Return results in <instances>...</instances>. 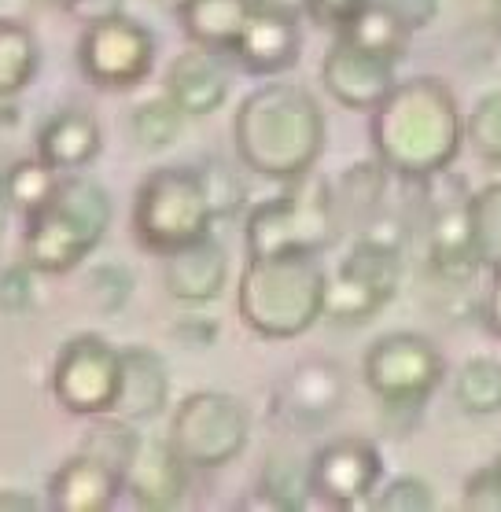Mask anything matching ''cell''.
<instances>
[{"label":"cell","mask_w":501,"mask_h":512,"mask_svg":"<svg viewBox=\"0 0 501 512\" xmlns=\"http://www.w3.org/2000/svg\"><path fill=\"white\" fill-rule=\"evenodd\" d=\"M373 152L395 177H428L454 166L465 144V115L450 85L435 74L398 82L380 107H373Z\"/></svg>","instance_id":"6da1fadb"},{"label":"cell","mask_w":501,"mask_h":512,"mask_svg":"<svg viewBox=\"0 0 501 512\" xmlns=\"http://www.w3.org/2000/svg\"><path fill=\"white\" fill-rule=\"evenodd\" d=\"M233 140L240 163L269 181L314 174L325 152L328 122L310 89L295 82H266L236 107Z\"/></svg>","instance_id":"7a4b0ae2"},{"label":"cell","mask_w":501,"mask_h":512,"mask_svg":"<svg viewBox=\"0 0 501 512\" xmlns=\"http://www.w3.org/2000/svg\"><path fill=\"white\" fill-rule=\"evenodd\" d=\"M328 269L321 251H269L247 255L236 310L262 339H295L325 317Z\"/></svg>","instance_id":"3957f363"},{"label":"cell","mask_w":501,"mask_h":512,"mask_svg":"<svg viewBox=\"0 0 501 512\" xmlns=\"http://www.w3.org/2000/svg\"><path fill=\"white\" fill-rule=\"evenodd\" d=\"M115 203L93 177L63 174L56 196L26 218V262L37 273H70L93 255L111 229Z\"/></svg>","instance_id":"277c9868"},{"label":"cell","mask_w":501,"mask_h":512,"mask_svg":"<svg viewBox=\"0 0 501 512\" xmlns=\"http://www.w3.org/2000/svg\"><path fill=\"white\" fill-rule=\"evenodd\" d=\"M343 225L336 214V199L328 181L295 177L288 192L277 199L258 203L247 214L244 244L247 255H269V251H321L336 244Z\"/></svg>","instance_id":"5b68a950"},{"label":"cell","mask_w":501,"mask_h":512,"mask_svg":"<svg viewBox=\"0 0 501 512\" xmlns=\"http://www.w3.org/2000/svg\"><path fill=\"white\" fill-rule=\"evenodd\" d=\"M214 210L196 166H159L140 181L133 199V233L152 255H170L210 233Z\"/></svg>","instance_id":"8992f818"},{"label":"cell","mask_w":501,"mask_h":512,"mask_svg":"<svg viewBox=\"0 0 501 512\" xmlns=\"http://www.w3.org/2000/svg\"><path fill=\"white\" fill-rule=\"evenodd\" d=\"M362 376L369 391L384 402V409L420 413L424 402L443 384L446 358L428 336L398 328V332L373 339V347L365 350Z\"/></svg>","instance_id":"52a82bcc"},{"label":"cell","mask_w":501,"mask_h":512,"mask_svg":"<svg viewBox=\"0 0 501 512\" xmlns=\"http://www.w3.org/2000/svg\"><path fill=\"white\" fill-rule=\"evenodd\" d=\"M166 439L188 468H225L247 450L251 413L236 395L192 391L177 402Z\"/></svg>","instance_id":"ba28073f"},{"label":"cell","mask_w":501,"mask_h":512,"mask_svg":"<svg viewBox=\"0 0 501 512\" xmlns=\"http://www.w3.org/2000/svg\"><path fill=\"white\" fill-rule=\"evenodd\" d=\"M122 380V350L104 336L82 332L63 343L52 365V395L74 417H104L115 409Z\"/></svg>","instance_id":"9c48e42d"},{"label":"cell","mask_w":501,"mask_h":512,"mask_svg":"<svg viewBox=\"0 0 501 512\" xmlns=\"http://www.w3.org/2000/svg\"><path fill=\"white\" fill-rule=\"evenodd\" d=\"M78 67L100 89H133L155 67L152 30L126 12L85 23L78 41Z\"/></svg>","instance_id":"30bf717a"},{"label":"cell","mask_w":501,"mask_h":512,"mask_svg":"<svg viewBox=\"0 0 501 512\" xmlns=\"http://www.w3.org/2000/svg\"><path fill=\"white\" fill-rule=\"evenodd\" d=\"M384 483V457L369 439H336L310 461L314 498L328 509H362Z\"/></svg>","instance_id":"8fae6325"},{"label":"cell","mask_w":501,"mask_h":512,"mask_svg":"<svg viewBox=\"0 0 501 512\" xmlns=\"http://www.w3.org/2000/svg\"><path fill=\"white\" fill-rule=\"evenodd\" d=\"M395 59L369 52L358 41L336 34V45L328 48L321 59V82L328 96L347 111H369L387 100V93L398 85Z\"/></svg>","instance_id":"7c38bea8"},{"label":"cell","mask_w":501,"mask_h":512,"mask_svg":"<svg viewBox=\"0 0 501 512\" xmlns=\"http://www.w3.org/2000/svg\"><path fill=\"white\" fill-rule=\"evenodd\" d=\"M347 402V376L336 361L306 358L280 380L273 395V417L288 428L321 431Z\"/></svg>","instance_id":"4fadbf2b"},{"label":"cell","mask_w":501,"mask_h":512,"mask_svg":"<svg viewBox=\"0 0 501 512\" xmlns=\"http://www.w3.org/2000/svg\"><path fill=\"white\" fill-rule=\"evenodd\" d=\"M236 63L255 74V78H277L284 70H292L303 56V30L299 15L284 8H266L255 4V12L247 19L244 34L233 48Z\"/></svg>","instance_id":"5bb4252c"},{"label":"cell","mask_w":501,"mask_h":512,"mask_svg":"<svg viewBox=\"0 0 501 512\" xmlns=\"http://www.w3.org/2000/svg\"><path fill=\"white\" fill-rule=\"evenodd\" d=\"M126 494L137 509H177L188 494V465L170 439L140 435L137 454L126 468Z\"/></svg>","instance_id":"9a60e30c"},{"label":"cell","mask_w":501,"mask_h":512,"mask_svg":"<svg viewBox=\"0 0 501 512\" xmlns=\"http://www.w3.org/2000/svg\"><path fill=\"white\" fill-rule=\"evenodd\" d=\"M122 494L126 476L89 450L63 461L48 483V505L56 512H107L115 509Z\"/></svg>","instance_id":"2e32d148"},{"label":"cell","mask_w":501,"mask_h":512,"mask_svg":"<svg viewBox=\"0 0 501 512\" xmlns=\"http://www.w3.org/2000/svg\"><path fill=\"white\" fill-rule=\"evenodd\" d=\"M163 284L177 303H214L229 284V251L210 233L199 236L192 244L163 255Z\"/></svg>","instance_id":"e0dca14e"},{"label":"cell","mask_w":501,"mask_h":512,"mask_svg":"<svg viewBox=\"0 0 501 512\" xmlns=\"http://www.w3.org/2000/svg\"><path fill=\"white\" fill-rule=\"evenodd\" d=\"M166 96L188 118L214 115L218 107H225V100H229V70L222 63V52L203 45H192L188 52H181L166 70Z\"/></svg>","instance_id":"ac0fdd59"},{"label":"cell","mask_w":501,"mask_h":512,"mask_svg":"<svg viewBox=\"0 0 501 512\" xmlns=\"http://www.w3.org/2000/svg\"><path fill=\"white\" fill-rule=\"evenodd\" d=\"M170 402V365L152 347H122V380H118L115 417L129 424L155 420Z\"/></svg>","instance_id":"d6986e66"},{"label":"cell","mask_w":501,"mask_h":512,"mask_svg":"<svg viewBox=\"0 0 501 512\" xmlns=\"http://www.w3.org/2000/svg\"><path fill=\"white\" fill-rule=\"evenodd\" d=\"M104 148V133L89 111L82 107H63L48 118L41 133H37V155L45 159L59 174H78L89 163H96V155Z\"/></svg>","instance_id":"ffe728a7"},{"label":"cell","mask_w":501,"mask_h":512,"mask_svg":"<svg viewBox=\"0 0 501 512\" xmlns=\"http://www.w3.org/2000/svg\"><path fill=\"white\" fill-rule=\"evenodd\" d=\"M177 26L192 45L233 52L247 19L255 12V0H177Z\"/></svg>","instance_id":"44dd1931"},{"label":"cell","mask_w":501,"mask_h":512,"mask_svg":"<svg viewBox=\"0 0 501 512\" xmlns=\"http://www.w3.org/2000/svg\"><path fill=\"white\" fill-rule=\"evenodd\" d=\"M387 181H391V170H387L380 159H376V163L350 166L347 174L332 185L339 225H343V229H347V225L365 229V225L373 222L387 203Z\"/></svg>","instance_id":"7402d4cb"},{"label":"cell","mask_w":501,"mask_h":512,"mask_svg":"<svg viewBox=\"0 0 501 512\" xmlns=\"http://www.w3.org/2000/svg\"><path fill=\"white\" fill-rule=\"evenodd\" d=\"M336 34L358 41V45L369 48V52H380V56L395 59V63L406 59L409 41H413V30H409L387 4H380V0H369L362 12L354 15L343 30H336Z\"/></svg>","instance_id":"603a6c76"},{"label":"cell","mask_w":501,"mask_h":512,"mask_svg":"<svg viewBox=\"0 0 501 512\" xmlns=\"http://www.w3.org/2000/svg\"><path fill=\"white\" fill-rule=\"evenodd\" d=\"M454 402L468 417H494L501 413V358L476 354L454 376Z\"/></svg>","instance_id":"cb8c5ba5"},{"label":"cell","mask_w":501,"mask_h":512,"mask_svg":"<svg viewBox=\"0 0 501 512\" xmlns=\"http://www.w3.org/2000/svg\"><path fill=\"white\" fill-rule=\"evenodd\" d=\"M37 78V37L26 23L0 19V100L19 96Z\"/></svg>","instance_id":"d4e9b609"},{"label":"cell","mask_w":501,"mask_h":512,"mask_svg":"<svg viewBox=\"0 0 501 512\" xmlns=\"http://www.w3.org/2000/svg\"><path fill=\"white\" fill-rule=\"evenodd\" d=\"M387 306V299L380 291H373L365 280L350 277L343 269L328 273V291H325V317L332 325H365L373 321L380 310Z\"/></svg>","instance_id":"484cf974"},{"label":"cell","mask_w":501,"mask_h":512,"mask_svg":"<svg viewBox=\"0 0 501 512\" xmlns=\"http://www.w3.org/2000/svg\"><path fill=\"white\" fill-rule=\"evenodd\" d=\"M59 177L63 174L52 170L41 155H37V159H19V163L8 166V174L0 181V192L12 203V210H19L23 218H30V214H37L48 199L56 196Z\"/></svg>","instance_id":"4316f807"},{"label":"cell","mask_w":501,"mask_h":512,"mask_svg":"<svg viewBox=\"0 0 501 512\" xmlns=\"http://www.w3.org/2000/svg\"><path fill=\"white\" fill-rule=\"evenodd\" d=\"M185 111L170 100V96H152V100H140L133 111H129V133L137 140V148L144 152H163V148H174L181 129H185Z\"/></svg>","instance_id":"83f0119b"},{"label":"cell","mask_w":501,"mask_h":512,"mask_svg":"<svg viewBox=\"0 0 501 512\" xmlns=\"http://www.w3.org/2000/svg\"><path fill=\"white\" fill-rule=\"evenodd\" d=\"M468 225H472V247L483 269H501V181L472 192Z\"/></svg>","instance_id":"f1b7e54d"},{"label":"cell","mask_w":501,"mask_h":512,"mask_svg":"<svg viewBox=\"0 0 501 512\" xmlns=\"http://www.w3.org/2000/svg\"><path fill=\"white\" fill-rule=\"evenodd\" d=\"M199 174V185L207 192V203L214 210V222H222V218H236L240 207L247 203V188H244V177L236 170L233 163H225V159H203L196 166Z\"/></svg>","instance_id":"f546056e"},{"label":"cell","mask_w":501,"mask_h":512,"mask_svg":"<svg viewBox=\"0 0 501 512\" xmlns=\"http://www.w3.org/2000/svg\"><path fill=\"white\" fill-rule=\"evenodd\" d=\"M93 420L96 424L89 428V435H85L82 450L104 457L107 465H115L118 472L126 476L129 461H133V454H137L140 431H133V424L115 417V413H104V417H93Z\"/></svg>","instance_id":"4dcf8cb0"},{"label":"cell","mask_w":501,"mask_h":512,"mask_svg":"<svg viewBox=\"0 0 501 512\" xmlns=\"http://www.w3.org/2000/svg\"><path fill=\"white\" fill-rule=\"evenodd\" d=\"M465 137L479 159L501 166V89L479 96L465 118Z\"/></svg>","instance_id":"1f68e13d"},{"label":"cell","mask_w":501,"mask_h":512,"mask_svg":"<svg viewBox=\"0 0 501 512\" xmlns=\"http://www.w3.org/2000/svg\"><path fill=\"white\" fill-rule=\"evenodd\" d=\"M262 487L269 494H277L284 501L288 512H299L314 501V487H310V468L299 472V465H292L288 457H273L266 465V476H262Z\"/></svg>","instance_id":"d6a6232c"},{"label":"cell","mask_w":501,"mask_h":512,"mask_svg":"<svg viewBox=\"0 0 501 512\" xmlns=\"http://www.w3.org/2000/svg\"><path fill=\"white\" fill-rule=\"evenodd\" d=\"M435 490L417 476H395L380 483V490L373 494V509L380 512H432Z\"/></svg>","instance_id":"836d02e7"},{"label":"cell","mask_w":501,"mask_h":512,"mask_svg":"<svg viewBox=\"0 0 501 512\" xmlns=\"http://www.w3.org/2000/svg\"><path fill=\"white\" fill-rule=\"evenodd\" d=\"M89 295H93V303L100 314H118V310H126V303L133 299V273L126 266H118V262H104V266H93L89 273Z\"/></svg>","instance_id":"e575fe53"},{"label":"cell","mask_w":501,"mask_h":512,"mask_svg":"<svg viewBox=\"0 0 501 512\" xmlns=\"http://www.w3.org/2000/svg\"><path fill=\"white\" fill-rule=\"evenodd\" d=\"M37 269L30 262H19V266H8L0 273V306L8 314H26L30 306L37 303Z\"/></svg>","instance_id":"d590c367"},{"label":"cell","mask_w":501,"mask_h":512,"mask_svg":"<svg viewBox=\"0 0 501 512\" xmlns=\"http://www.w3.org/2000/svg\"><path fill=\"white\" fill-rule=\"evenodd\" d=\"M468 512H501V468L498 461L487 468H479L476 476L465 483V498H461Z\"/></svg>","instance_id":"8d00e7d4"},{"label":"cell","mask_w":501,"mask_h":512,"mask_svg":"<svg viewBox=\"0 0 501 512\" xmlns=\"http://www.w3.org/2000/svg\"><path fill=\"white\" fill-rule=\"evenodd\" d=\"M369 0H303V15H310L314 23L332 26V30H343V26L362 12Z\"/></svg>","instance_id":"74e56055"},{"label":"cell","mask_w":501,"mask_h":512,"mask_svg":"<svg viewBox=\"0 0 501 512\" xmlns=\"http://www.w3.org/2000/svg\"><path fill=\"white\" fill-rule=\"evenodd\" d=\"M380 4H387L413 34H417V30H428V26L439 19V12H443V0H380Z\"/></svg>","instance_id":"f35d334b"},{"label":"cell","mask_w":501,"mask_h":512,"mask_svg":"<svg viewBox=\"0 0 501 512\" xmlns=\"http://www.w3.org/2000/svg\"><path fill=\"white\" fill-rule=\"evenodd\" d=\"M177 336H181V343H188L192 350H207V347H214V339H218V321L188 317V321L177 325Z\"/></svg>","instance_id":"ab89813d"},{"label":"cell","mask_w":501,"mask_h":512,"mask_svg":"<svg viewBox=\"0 0 501 512\" xmlns=\"http://www.w3.org/2000/svg\"><path fill=\"white\" fill-rule=\"evenodd\" d=\"M126 0H67L70 15H78L82 23H96V19H107V15L122 12Z\"/></svg>","instance_id":"60d3db41"},{"label":"cell","mask_w":501,"mask_h":512,"mask_svg":"<svg viewBox=\"0 0 501 512\" xmlns=\"http://www.w3.org/2000/svg\"><path fill=\"white\" fill-rule=\"evenodd\" d=\"M483 325L501 339V269H490V288L483 299Z\"/></svg>","instance_id":"b9f144b4"},{"label":"cell","mask_w":501,"mask_h":512,"mask_svg":"<svg viewBox=\"0 0 501 512\" xmlns=\"http://www.w3.org/2000/svg\"><path fill=\"white\" fill-rule=\"evenodd\" d=\"M41 509V501L23 487H4L0 490V512H34Z\"/></svg>","instance_id":"7bdbcfd3"},{"label":"cell","mask_w":501,"mask_h":512,"mask_svg":"<svg viewBox=\"0 0 501 512\" xmlns=\"http://www.w3.org/2000/svg\"><path fill=\"white\" fill-rule=\"evenodd\" d=\"M236 509H262V512H288L284 509V501L277 498V494H269L266 487H258V490H251L247 498H240L236 501Z\"/></svg>","instance_id":"ee69618b"},{"label":"cell","mask_w":501,"mask_h":512,"mask_svg":"<svg viewBox=\"0 0 501 512\" xmlns=\"http://www.w3.org/2000/svg\"><path fill=\"white\" fill-rule=\"evenodd\" d=\"M26 8H30V0H0V19H15V23H23Z\"/></svg>","instance_id":"f6af8a7d"},{"label":"cell","mask_w":501,"mask_h":512,"mask_svg":"<svg viewBox=\"0 0 501 512\" xmlns=\"http://www.w3.org/2000/svg\"><path fill=\"white\" fill-rule=\"evenodd\" d=\"M255 4H266V8H284V12L303 15V0H255Z\"/></svg>","instance_id":"bcb514c9"},{"label":"cell","mask_w":501,"mask_h":512,"mask_svg":"<svg viewBox=\"0 0 501 512\" xmlns=\"http://www.w3.org/2000/svg\"><path fill=\"white\" fill-rule=\"evenodd\" d=\"M494 26L501 30V0H494Z\"/></svg>","instance_id":"7dc6e473"},{"label":"cell","mask_w":501,"mask_h":512,"mask_svg":"<svg viewBox=\"0 0 501 512\" xmlns=\"http://www.w3.org/2000/svg\"><path fill=\"white\" fill-rule=\"evenodd\" d=\"M498 468H501V457H498Z\"/></svg>","instance_id":"c3c4849f"},{"label":"cell","mask_w":501,"mask_h":512,"mask_svg":"<svg viewBox=\"0 0 501 512\" xmlns=\"http://www.w3.org/2000/svg\"><path fill=\"white\" fill-rule=\"evenodd\" d=\"M63 4H67V0H63Z\"/></svg>","instance_id":"681fc988"}]
</instances>
